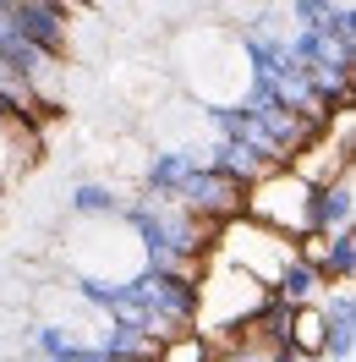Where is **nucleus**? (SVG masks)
<instances>
[{
  "label": "nucleus",
  "instance_id": "nucleus-3",
  "mask_svg": "<svg viewBox=\"0 0 356 362\" xmlns=\"http://www.w3.org/2000/svg\"><path fill=\"white\" fill-rule=\"evenodd\" d=\"M33 318L66 357H99L115 346V308L105 296L71 286L66 274H55L33 291Z\"/></svg>",
  "mask_w": 356,
  "mask_h": 362
},
{
  "label": "nucleus",
  "instance_id": "nucleus-5",
  "mask_svg": "<svg viewBox=\"0 0 356 362\" xmlns=\"http://www.w3.org/2000/svg\"><path fill=\"white\" fill-rule=\"evenodd\" d=\"M242 214L296 242L302 230L318 226V192H312V187L296 176V170H285V165H280V170H268V176L247 181V192H242Z\"/></svg>",
  "mask_w": 356,
  "mask_h": 362
},
{
  "label": "nucleus",
  "instance_id": "nucleus-1",
  "mask_svg": "<svg viewBox=\"0 0 356 362\" xmlns=\"http://www.w3.org/2000/svg\"><path fill=\"white\" fill-rule=\"evenodd\" d=\"M55 264L71 286L115 302L154 274V236L143 230L132 209H115L93 198L88 187H77L66 220L55 230Z\"/></svg>",
  "mask_w": 356,
  "mask_h": 362
},
{
  "label": "nucleus",
  "instance_id": "nucleus-2",
  "mask_svg": "<svg viewBox=\"0 0 356 362\" xmlns=\"http://www.w3.org/2000/svg\"><path fill=\"white\" fill-rule=\"evenodd\" d=\"M176 77H181V93L203 105V110L214 115H236L252 105V93H258V49L247 45V33L225 23H192L176 33Z\"/></svg>",
  "mask_w": 356,
  "mask_h": 362
},
{
  "label": "nucleus",
  "instance_id": "nucleus-4",
  "mask_svg": "<svg viewBox=\"0 0 356 362\" xmlns=\"http://www.w3.org/2000/svg\"><path fill=\"white\" fill-rule=\"evenodd\" d=\"M214 258H225L230 269L252 274V280L268 286L274 296L302 274V264H296V242L280 236V230H268V226H258V220H247V214H236V220H225V226L214 230Z\"/></svg>",
  "mask_w": 356,
  "mask_h": 362
},
{
  "label": "nucleus",
  "instance_id": "nucleus-6",
  "mask_svg": "<svg viewBox=\"0 0 356 362\" xmlns=\"http://www.w3.org/2000/svg\"><path fill=\"white\" fill-rule=\"evenodd\" d=\"M154 362H208V346H203L198 335H176L154 351Z\"/></svg>",
  "mask_w": 356,
  "mask_h": 362
}]
</instances>
